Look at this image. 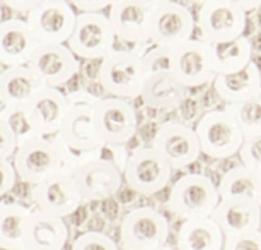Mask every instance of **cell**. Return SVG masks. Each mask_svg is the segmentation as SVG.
Returning <instances> with one entry per match:
<instances>
[{
	"instance_id": "d4e9b609",
	"label": "cell",
	"mask_w": 261,
	"mask_h": 250,
	"mask_svg": "<svg viewBox=\"0 0 261 250\" xmlns=\"http://www.w3.org/2000/svg\"><path fill=\"white\" fill-rule=\"evenodd\" d=\"M220 200H249L261 206V171L244 165L224 171L217 182Z\"/></svg>"
},
{
	"instance_id": "7c38bea8",
	"label": "cell",
	"mask_w": 261,
	"mask_h": 250,
	"mask_svg": "<svg viewBox=\"0 0 261 250\" xmlns=\"http://www.w3.org/2000/svg\"><path fill=\"white\" fill-rule=\"evenodd\" d=\"M34 209L58 218L73 216L81 209L82 197L73 182L70 168H63L31 187Z\"/></svg>"
},
{
	"instance_id": "f546056e",
	"label": "cell",
	"mask_w": 261,
	"mask_h": 250,
	"mask_svg": "<svg viewBox=\"0 0 261 250\" xmlns=\"http://www.w3.org/2000/svg\"><path fill=\"white\" fill-rule=\"evenodd\" d=\"M224 108L238 122L244 139L261 135V95L234 105H225Z\"/></svg>"
},
{
	"instance_id": "8fae6325",
	"label": "cell",
	"mask_w": 261,
	"mask_h": 250,
	"mask_svg": "<svg viewBox=\"0 0 261 250\" xmlns=\"http://www.w3.org/2000/svg\"><path fill=\"white\" fill-rule=\"evenodd\" d=\"M70 171L84 204L110 200L123 185V173L108 161L77 158Z\"/></svg>"
},
{
	"instance_id": "d590c367",
	"label": "cell",
	"mask_w": 261,
	"mask_h": 250,
	"mask_svg": "<svg viewBox=\"0 0 261 250\" xmlns=\"http://www.w3.org/2000/svg\"><path fill=\"white\" fill-rule=\"evenodd\" d=\"M222 250H261V230L224 237Z\"/></svg>"
},
{
	"instance_id": "7a4b0ae2",
	"label": "cell",
	"mask_w": 261,
	"mask_h": 250,
	"mask_svg": "<svg viewBox=\"0 0 261 250\" xmlns=\"http://www.w3.org/2000/svg\"><path fill=\"white\" fill-rule=\"evenodd\" d=\"M147 79L142 53L126 48H115L99 60L97 81L101 87L113 98L135 100L140 96Z\"/></svg>"
},
{
	"instance_id": "4fadbf2b",
	"label": "cell",
	"mask_w": 261,
	"mask_h": 250,
	"mask_svg": "<svg viewBox=\"0 0 261 250\" xmlns=\"http://www.w3.org/2000/svg\"><path fill=\"white\" fill-rule=\"evenodd\" d=\"M195 38V16L188 7L169 0L150 9L149 40L152 45L176 48Z\"/></svg>"
},
{
	"instance_id": "2e32d148",
	"label": "cell",
	"mask_w": 261,
	"mask_h": 250,
	"mask_svg": "<svg viewBox=\"0 0 261 250\" xmlns=\"http://www.w3.org/2000/svg\"><path fill=\"white\" fill-rule=\"evenodd\" d=\"M150 9L139 0H115L108 9V19L115 31L116 43L128 45V50L144 52L149 40Z\"/></svg>"
},
{
	"instance_id": "1f68e13d",
	"label": "cell",
	"mask_w": 261,
	"mask_h": 250,
	"mask_svg": "<svg viewBox=\"0 0 261 250\" xmlns=\"http://www.w3.org/2000/svg\"><path fill=\"white\" fill-rule=\"evenodd\" d=\"M172 52L174 48L162 47V45H150L142 52V63L145 67L147 77L152 74H161V72H171Z\"/></svg>"
},
{
	"instance_id": "5bb4252c",
	"label": "cell",
	"mask_w": 261,
	"mask_h": 250,
	"mask_svg": "<svg viewBox=\"0 0 261 250\" xmlns=\"http://www.w3.org/2000/svg\"><path fill=\"white\" fill-rule=\"evenodd\" d=\"M152 148L171 165L172 171L188 168L201 154L195 129L179 120H167L157 127Z\"/></svg>"
},
{
	"instance_id": "b9f144b4",
	"label": "cell",
	"mask_w": 261,
	"mask_h": 250,
	"mask_svg": "<svg viewBox=\"0 0 261 250\" xmlns=\"http://www.w3.org/2000/svg\"><path fill=\"white\" fill-rule=\"evenodd\" d=\"M139 2H142L144 6L152 9V7H155V6H161V4H164V2H169V0H139Z\"/></svg>"
},
{
	"instance_id": "9a60e30c",
	"label": "cell",
	"mask_w": 261,
	"mask_h": 250,
	"mask_svg": "<svg viewBox=\"0 0 261 250\" xmlns=\"http://www.w3.org/2000/svg\"><path fill=\"white\" fill-rule=\"evenodd\" d=\"M28 67L43 86L62 89L77 76L81 63L65 43H38Z\"/></svg>"
},
{
	"instance_id": "cb8c5ba5",
	"label": "cell",
	"mask_w": 261,
	"mask_h": 250,
	"mask_svg": "<svg viewBox=\"0 0 261 250\" xmlns=\"http://www.w3.org/2000/svg\"><path fill=\"white\" fill-rule=\"evenodd\" d=\"M215 95L225 105H234L261 95V69L251 60L244 69L232 74H217L212 81Z\"/></svg>"
},
{
	"instance_id": "6da1fadb",
	"label": "cell",
	"mask_w": 261,
	"mask_h": 250,
	"mask_svg": "<svg viewBox=\"0 0 261 250\" xmlns=\"http://www.w3.org/2000/svg\"><path fill=\"white\" fill-rule=\"evenodd\" d=\"M75 154L68 153L62 142L53 137L31 135L17 144L12 163L22 184L36 185L63 168H72Z\"/></svg>"
},
{
	"instance_id": "bcb514c9",
	"label": "cell",
	"mask_w": 261,
	"mask_h": 250,
	"mask_svg": "<svg viewBox=\"0 0 261 250\" xmlns=\"http://www.w3.org/2000/svg\"><path fill=\"white\" fill-rule=\"evenodd\" d=\"M53 2H67V0H53Z\"/></svg>"
},
{
	"instance_id": "ffe728a7",
	"label": "cell",
	"mask_w": 261,
	"mask_h": 250,
	"mask_svg": "<svg viewBox=\"0 0 261 250\" xmlns=\"http://www.w3.org/2000/svg\"><path fill=\"white\" fill-rule=\"evenodd\" d=\"M70 230L65 218L31 209L24 224V250H67ZM21 248V250H22Z\"/></svg>"
},
{
	"instance_id": "7402d4cb",
	"label": "cell",
	"mask_w": 261,
	"mask_h": 250,
	"mask_svg": "<svg viewBox=\"0 0 261 250\" xmlns=\"http://www.w3.org/2000/svg\"><path fill=\"white\" fill-rule=\"evenodd\" d=\"M43 84L28 65L4 67L0 72V106L26 110Z\"/></svg>"
},
{
	"instance_id": "ee69618b",
	"label": "cell",
	"mask_w": 261,
	"mask_h": 250,
	"mask_svg": "<svg viewBox=\"0 0 261 250\" xmlns=\"http://www.w3.org/2000/svg\"><path fill=\"white\" fill-rule=\"evenodd\" d=\"M188 2H191V4H196V6H201V4L208 2V0H188Z\"/></svg>"
},
{
	"instance_id": "f6af8a7d",
	"label": "cell",
	"mask_w": 261,
	"mask_h": 250,
	"mask_svg": "<svg viewBox=\"0 0 261 250\" xmlns=\"http://www.w3.org/2000/svg\"><path fill=\"white\" fill-rule=\"evenodd\" d=\"M4 19H6V17H4V7H2V6H0V22H2V21H4Z\"/></svg>"
},
{
	"instance_id": "277c9868",
	"label": "cell",
	"mask_w": 261,
	"mask_h": 250,
	"mask_svg": "<svg viewBox=\"0 0 261 250\" xmlns=\"http://www.w3.org/2000/svg\"><path fill=\"white\" fill-rule=\"evenodd\" d=\"M67 98L68 110L55 137L68 153H87L101 144L94 130V122H92V110L101 96L87 89H77L67 95Z\"/></svg>"
},
{
	"instance_id": "8d00e7d4",
	"label": "cell",
	"mask_w": 261,
	"mask_h": 250,
	"mask_svg": "<svg viewBox=\"0 0 261 250\" xmlns=\"http://www.w3.org/2000/svg\"><path fill=\"white\" fill-rule=\"evenodd\" d=\"M17 137L11 129V125L7 124L4 119H0V158H9L12 160L14 153L17 149Z\"/></svg>"
},
{
	"instance_id": "484cf974",
	"label": "cell",
	"mask_w": 261,
	"mask_h": 250,
	"mask_svg": "<svg viewBox=\"0 0 261 250\" xmlns=\"http://www.w3.org/2000/svg\"><path fill=\"white\" fill-rule=\"evenodd\" d=\"M139 98L154 110H176L188 98V89L171 72H161L147 77Z\"/></svg>"
},
{
	"instance_id": "9c48e42d",
	"label": "cell",
	"mask_w": 261,
	"mask_h": 250,
	"mask_svg": "<svg viewBox=\"0 0 261 250\" xmlns=\"http://www.w3.org/2000/svg\"><path fill=\"white\" fill-rule=\"evenodd\" d=\"M248 28V14L224 0H208L198 6L195 29L201 41L224 43L244 36Z\"/></svg>"
},
{
	"instance_id": "8992f818",
	"label": "cell",
	"mask_w": 261,
	"mask_h": 250,
	"mask_svg": "<svg viewBox=\"0 0 261 250\" xmlns=\"http://www.w3.org/2000/svg\"><path fill=\"white\" fill-rule=\"evenodd\" d=\"M65 45L79 60H102L116 48L110 19L102 12H77L72 34Z\"/></svg>"
},
{
	"instance_id": "603a6c76",
	"label": "cell",
	"mask_w": 261,
	"mask_h": 250,
	"mask_svg": "<svg viewBox=\"0 0 261 250\" xmlns=\"http://www.w3.org/2000/svg\"><path fill=\"white\" fill-rule=\"evenodd\" d=\"M210 218L224 237L258 232L261 230V206L249 200H220Z\"/></svg>"
},
{
	"instance_id": "e0dca14e",
	"label": "cell",
	"mask_w": 261,
	"mask_h": 250,
	"mask_svg": "<svg viewBox=\"0 0 261 250\" xmlns=\"http://www.w3.org/2000/svg\"><path fill=\"white\" fill-rule=\"evenodd\" d=\"M171 74L186 89L212 84L215 72L208 43L201 41L200 38H191L176 47L172 52Z\"/></svg>"
},
{
	"instance_id": "ac0fdd59",
	"label": "cell",
	"mask_w": 261,
	"mask_h": 250,
	"mask_svg": "<svg viewBox=\"0 0 261 250\" xmlns=\"http://www.w3.org/2000/svg\"><path fill=\"white\" fill-rule=\"evenodd\" d=\"M77 12L68 2L43 0L26 16V22L38 43H67Z\"/></svg>"
},
{
	"instance_id": "836d02e7",
	"label": "cell",
	"mask_w": 261,
	"mask_h": 250,
	"mask_svg": "<svg viewBox=\"0 0 261 250\" xmlns=\"http://www.w3.org/2000/svg\"><path fill=\"white\" fill-rule=\"evenodd\" d=\"M0 119H4L11 125V129L14 130L19 142L34 135L33 127L28 120L26 110H14V108H4V106H0Z\"/></svg>"
},
{
	"instance_id": "44dd1931",
	"label": "cell",
	"mask_w": 261,
	"mask_h": 250,
	"mask_svg": "<svg viewBox=\"0 0 261 250\" xmlns=\"http://www.w3.org/2000/svg\"><path fill=\"white\" fill-rule=\"evenodd\" d=\"M36 45L26 19L7 17L0 22V63L4 67L28 65Z\"/></svg>"
},
{
	"instance_id": "f35d334b",
	"label": "cell",
	"mask_w": 261,
	"mask_h": 250,
	"mask_svg": "<svg viewBox=\"0 0 261 250\" xmlns=\"http://www.w3.org/2000/svg\"><path fill=\"white\" fill-rule=\"evenodd\" d=\"M75 12H105L115 0H67Z\"/></svg>"
},
{
	"instance_id": "52a82bcc",
	"label": "cell",
	"mask_w": 261,
	"mask_h": 250,
	"mask_svg": "<svg viewBox=\"0 0 261 250\" xmlns=\"http://www.w3.org/2000/svg\"><path fill=\"white\" fill-rule=\"evenodd\" d=\"M171 233L169 221L161 211L149 206L134 208L120 223V245L125 250H150L167 243Z\"/></svg>"
},
{
	"instance_id": "60d3db41",
	"label": "cell",
	"mask_w": 261,
	"mask_h": 250,
	"mask_svg": "<svg viewBox=\"0 0 261 250\" xmlns=\"http://www.w3.org/2000/svg\"><path fill=\"white\" fill-rule=\"evenodd\" d=\"M224 2H229L232 6L239 7L241 11H244L246 14L256 11V9L261 7V0H224Z\"/></svg>"
},
{
	"instance_id": "5b68a950",
	"label": "cell",
	"mask_w": 261,
	"mask_h": 250,
	"mask_svg": "<svg viewBox=\"0 0 261 250\" xmlns=\"http://www.w3.org/2000/svg\"><path fill=\"white\" fill-rule=\"evenodd\" d=\"M200 151L210 160H229L239 153L244 142L238 122L225 108L205 111L193 127Z\"/></svg>"
},
{
	"instance_id": "d6a6232c",
	"label": "cell",
	"mask_w": 261,
	"mask_h": 250,
	"mask_svg": "<svg viewBox=\"0 0 261 250\" xmlns=\"http://www.w3.org/2000/svg\"><path fill=\"white\" fill-rule=\"evenodd\" d=\"M70 250H120V245L102 232H84L73 238Z\"/></svg>"
},
{
	"instance_id": "e575fe53",
	"label": "cell",
	"mask_w": 261,
	"mask_h": 250,
	"mask_svg": "<svg viewBox=\"0 0 261 250\" xmlns=\"http://www.w3.org/2000/svg\"><path fill=\"white\" fill-rule=\"evenodd\" d=\"M238 156L241 160V165L261 171V135L244 139Z\"/></svg>"
},
{
	"instance_id": "7dc6e473",
	"label": "cell",
	"mask_w": 261,
	"mask_h": 250,
	"mask_svg": "<svg viewBox=\"0 0 261 250\" xmlns=\"http://www.w3.org/2000/svg\"><path fill=\"white\" fill-rule=\"evenodd\" d=\"M22 250H24V248H22Z\"/></svg>"
},
{
	"instance_id": "f1b7e54d",
	"label": "cell",
	"mask_w": 261,
	"mask_h": 250,
	"mask_svg": "<svg viewBox=\"0 0 261 250\" xmlns=\"http://www.w3.org/2000/svg\"><path fill=\"white\" fill-rule=\"evenodd\" d=\"M33 208L14 200H0V250H21L24 224Z\"/></svg>"
},
{
	"instance_id": "7bdbcfd3",
	"label": "cell",
	"mask_w": 261,
	"mask_h": 250,
	"mask_svg": "<svg viewBox=\"0 0 261 250\" xmlns=\"http://www.w3.org/2000/svg\"><path fill=\"white\" fill-rule=\"evenodd\" d=\"M150 250H176V247H171L169 243H164L161 247H155V248H150Z\"/></svg>"
},
{
	"instance_id": "ab89813d",
	"label": "cell",
	"mask_w": 261,
	"mask_h": 250,
	"mask_svg": "<svg viewBox=\"0 0 261 250\" xmlns=\"http://www.w3.org/2000/svg\"><path fill=\"white\" fill-rule=\"evenodd\" d=\"M43 0H0V6L11 9L12 12L17 14H24L28 16L33 9H36Z\"/></svg>"
},
{
	"instance_id": "4dcf8cb0",
	"label": "cell",
	"mask_w": 261,
	"mask_h": 250,
	"mask_svg": "<svg viewBox=\"0 0 261 250\" xmlns=\"http://www.w3.org/2000/svg\"><path fill=\"white\" fill-rule=\"evenodd\" d=\"M128 144H108V142H101L97 148L87 151V153H81L75 154L77 158H91V160H101V161H108V163L115 165L118 170L123 173L128 161V154L130 151L126 148ZM75 163V161H73Z\"/></svg>"
},
{
	"instance_id": "83f0119b",
	"label": "cell",
	"mask_w": 261,
	"mask_h": 250,
	"mask_svg": "<svg viewBox=\"0 0 261 250\" xmlns=\"http://www.w3.org/2000/svg\"><path fill=\"white\" fill-rule=\"evenodd\" d=\"M253 47L248 36H241L224 43H212L210 55L215 76L232 74L244 69L253 60Z\"/></svg>"
},
{
	"instance_id": "74e56055",
	"label": "cell",
	"mask_w": 261,
	"mask_h": 250,
	"mask_svg": "<svg viewBox=\"0 0 261 250\" xmlns=\"http://www.w3.org/2000/svg\"><path fill=\"white\" fill-rule=\"evenodd\" d=\"M17 173L14 168L12 160L9 158H0V197H4L11 190L16 187L17 184Z\"/></svg>"
},
{
	"instance_id": "30bf717a",
	"label": "cell",
	"mask_w": 261,
	"mask_h": 250,
	"mask_svg": "<svg viewBox=\"0 0 261 250\" xmlns=\"http://www.w3.org/2000/svg\"><path fill=\"white\" fill-rule=\"evenodd\" d=\"M97 139L108 144H128L139 132V115L130 100L99 98L92 110Z\"/></svg>"
},
{
	"instance_id": "ba28073f",
	"label": "cell",
	"mask_w": 261,
	"mask_h": 250,
	"mask_svg": "<svg viewBox=\"0 0 261 250\" xmlns=\"http://www.w3.org/2000/svg\"><path fill=\"white\" fill-rule=\"evenodd\" d=\"M172 168L152 146H140L130 151L123 170V182L135 194L155 195L171 182Z\"/></svg>"
},
{
	"instance_id": "3957f363",
	"label": "cell",
	"mask_w": 261,
	"mask_h": 250,
	"mask_svg": "<svg viewBox=\"0 0 261 250\" xmlns=\"http://www.w3.org/2000/svg\"><path fill=\"white\" fill-rule=\"evenodd\" d=\"M220 202L217 184L205 173H186L171 185L167 208L179 219L210 218Z\"/></svg>"
},
{
	"instance_id": "4316f807",
	"label": "cell",
	"mask_w": 261,
	"mask_h": 250,
	"mask_svg": "<svg viewBox=\"0 0 261 250\" xmlns=\"http://www.w3.org/2000/svg\"><path fill=\"white\" fill-rule=\"evenodd\" d=\"M224 233L212 218L185 219L176 235V250H222Z\"/></svg>"
},
{
	"instance_id": "d6986e66",
	"label": "cell",
	"mask_w": 261,
	"mask_h": 250,
	"mask_svg": "<svg viewBox=\"0 0 261 250\" xmlns=\"http://www.w3.org/2000/svg\"><path fill=\"white\" fill-rule=\"evenodd\" d=\"M68 110V98L58 87L43 86L26 106V115L36 135L53 137L58 134Z\"/></svg>"
}]
</instances>
